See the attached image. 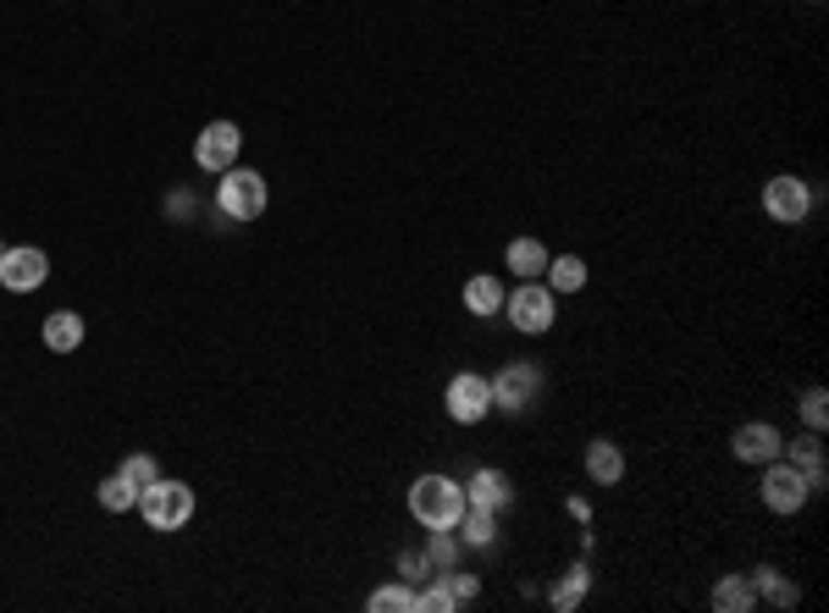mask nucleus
Returning <instances> with one entry per match:
<instances>
[{"instance_id":"obj_1","label":"nucleus","mask_w":829,"mask_h":613,"mask_svg":"<svg viewBox=\"0 0 829 613\" xmlns=\"http://www.w3.org/2000/svg\"><path fill=\"white\" fill-rule=\"evenodd\" d=\"M409 514L426 525V531H443V525H459L465 514V486L454 476H421L409 486Z\"/></svg>"},{"instance_id":"obj_31","label":"nucleus","mask_w":829,"mask_h":613,"mask_svg":"<svg viewBox=\"0 0 829 613\" xmlns=\"http://www.w3.org/2000/svg\"><path fill=\"white\" fill-rule=\"evenodd\" d=\"M166 211H172V216H189V211H194V194H172V200H166Z\"/></svg>"},{"instance_id":"obj_18","label":"nucleus","mask_w":829,"mask_h":613,"mask_svg":"<svg viewBox=\"0 0 829 613\" xmlns=\"http://www.w3.org/2000/svg\"><path fill=\"white\" fill-rule=\"evenodd\" d=\"M548 288L553 293H580L587 288V260H575V254H564V260H548Z\"/></svg>"},{"instance_id":"obj_16","label":"nucleus","mask_w":829,"mask_h":613,"mask_svg":"<svg viewBox=\"0 0 829 613\" xmlns=\"http://www.w3.org/2000/svg\"><path fill=\"white\" fill-rule=\"evenodd\" d=\"M504 260H509V272H515V277H526V283H531V277H542V272H548V260H553V254H548L537 238H515Z\"/></svg>"},{"instance_id":"obj_27","label":"nucleus","mask_w":829,"mask_h":613,"mask_svg":"<svg viewBox=\"0 0 829 613\" xmlns=\"http://www.w3.org/2000/svg\"><path fill=\"white\" fill-rule=\"evenodd\" d=\"M426 558H432L437 569H454V558H459V542H454V525H443V531H432V548H426Z\"/></svg>"},{"instance_id":"obj_24","label":"nucleus","mask_w":829,"mask_h":613,"mask_svg":"<svg viewBox=\"0 0 829 613\" xmlns=\"http://www.w3.org/2000/svg\"><path fill=\"white\" fill-rule=\"evenodd\" d=\"M414 613V591H409V580H393V586H382V591H371V613Z\"/></svg>"},{"instance_id":"obj_4","label":"nucleus","mask_w":829,"mask_h":613,"mask_svg":"<svg viewBox=\"0 0 829 613\" xmlns=\"http://www.w3.org/2000/svg\"><path fill=\"white\" fill-rule=\"evenodd\" d=\"M537 393H542V371H537V365H526V360H515V365H504V371L492 376V409L520 414V409H531V404H537Z\"/></svg>"},{"instance_id":"obj_11","label":"nucleus","mask_w":829,"mask_h":613,"mask_svg":"<svg viewBox=\"0 0 829 613\" xmlns=\"http://www.w3.org/2000/svg\"><path fill=\"white\" fill-rule=\"evenodd\" d=\"M730 448H735V459H741V465H769V459H780V454H785L780 431H774L769 420H753V425H741V431L730 436Z\"/></svg>"},{"instance_id":"obj_10","label":"nucleus","mask_w":829,"mask_h":613,"mask_svg":"<svg viewBox=\"0 0 829 613\" xmlns=\"http://www.w3.org/2000/svg\"><path fill=\"white\" fill-rule=\"evenodd\" d=\"M238 149H243V133H238L232 122H211V128L194 139V160H200L205 171H227V166L238 160Z\"/></svg>"},{"instance_id":"obj_14","label":"nucleus","mask_w":829,"mask_h":613,"mask_svg":"<svg viewBox=\"0 0 829 613\" xmlns=\"http://www.w3.org/2000/svg\"><path fill=\"white\" fill-rule=\"evenodd\" d=\"M587 476H592L598 486H620V476H625V454H620V443L598 436V443L587 448Z\"/></svg>"},{"instance_id":"obj_8","label":"nucleus","mask_w":829,"mask_h":613,"mask_svg":"<svg viewBox=\"0 0 829 613\" xmlns=\"http://www.w3.org/2000/svg\"><path fill=\"white\" fill-rule=\"evenodd\" d=\"M50 277V260H45V249H7L0 254V288H12V293H34L39 283Z\"/></svg>"},{"instance_id":"obj_17","label":"nucleus","mask_w":829,"mask_h":613,"mask_svg":"<svg viewBox=\"0 0 829 613\" xmlns=\"http://www.w3.org/2000/svg\"><path fill=\"white\" fill-rule=\"evenodd\" d=\"M465 310L470 315H497L504 310V283L497 277H470L465 283Z\"/></svg>"},{"instance_id":"obj_13","label":"nucleus","mask_w":829,"mask_h":613,"mask_svg":"<svg viewBox=\"0 0 829 613\" xmlns=\"http://www.w3.org/2000/svg\"><path fill=\"white\" fill-rule=\"evenodd\" d=\"M45 348L50 354H77L83 348V315H72V310L45 315Z\"/></svg>"},{"instance_id":"obj_22","label":"nucleus","mask_w":829,"mask_h":613,"mask_svg":"<svg viewBox=\"0 0 829 613\" xmlns=\"http://www.w3.org/2000/svg\"><path fill=\"white\" fill-rule=\"evenodd\" d=\"M791 465L807 476V486H813V492L824 486V454H818V436H802V443H791Z\"/></svg>"},{"instance_id":"obj_28","label":"nucleus","mask_w":829,"mask_h":613,"mask_svg":"<svg viewBox=\"0 0 829 613\" xmlns=\"http://www.w3.org/2000/svg\"><path fill=\"white\" fill-rule=\"evenodd\" d=\"M437 564L426 553H398V580H432Z\"/></svg>"},{"instance_id":"obj_5","label":"nucleus","mask_w":829,"mask_h":613,"mask_svg":"<svg viewBox=\"0 0 829 613\" xmlns=\"http://www.w3.org/2000/svg\"><path fill=\"white\" fill-rule=\"evenodd\" d=\"M504 310H509V321H515V332H526V337H537V332H548V326H553V288L531 277L526 288H515V293L504 299Z\"/></svg>"},{"instance_id":"obj_23","label":"nucleus","mask_w":829,"mask_h":613,"mask_svg":"<svg viewBox=\"0 0 829 613\" xmlns=\"http://www.w3.org/2000/svg\"><path fill=\"white\" fill-rule=\"evenodd\" d=\"M454 531H465V542H470V548H486V542L497 537V531H492V514H486V508H470V503H465V514H459Z\"/></svg>"},{"instance_id":"obj_32","label":"nucleus","mask_w":829,"mask_h":613,"mask_svg":"<svg viewBox=\"0 0 829 613\" xmlns=\"http://www.w3.org/2000/svg\"><path fill=\"white\" fill-rule=\"evenodd\" d=\"M0 254H7V249H0Z\"/></svg>"},{"instance_id":"obj_7","label":"nucleus","mask_w":829,"mask_h":613,"mask_svg":"<svg viewBox=\"0 0 829 613\" xmlns=\"http://www.w3.org/2000/svg\"><path fill=\"white\" fill-rule=\"evenodd\" d=\"M807 497H813L807 476H802L791 459H785V465H780V459H769V470H764V503H769L774 514H796Z\"/></svg>"},{"instance_id":"obj_9","label":"nucleus","mask_w":829,"mask_h":613,"mask_svg":"<svg viewBox=\"0 0 829 613\" xmlns=\"http://www.w3.org/2000/svg\"><path fill=\"white\" fill-rule=\"evenodd\" d=\"M764 211H769L774 221L796 227V221H807L813 194H807V183H802V178H769V189H764Z\"/></svg>"},{"instance_id":"obj_6","label":"nucleus","mask_w":829,"mask_h":613,"mask_svg":"<svg viewBox=\"0 0 829 613\" xmlns=\"http://www.w3.org/2000/svg\"><path fill=\"white\" fill-rule=\"evenodd\" d=\"M443 409H448L459 425L486 420V409H492V382L476 376V371H459V376L448 382V393H443Z\"/></svg>"},{"instance_id":"obj_26","label":"nucleus","mask_w":829,"mask_h":613,"mask_svg":"<svg viewBox=\"0 0 829 613\" xmlns=\"http://www.w3.org/2000/svg\"><path fill=\"white\" fill-rule=\"evenodd\" d=\"M139 503V492L122 481V476H111V481H100V508H111V514H128Z\"/></svg>"},{"instance_id":"obj_15","label":"nucleus","mask_w":829,"mask_h":613,"mask_svg":"<svg viewBox=\"0 0 829 613\" xmlns=\"http://www.w3.org/2000/svg\"><path fill=\"white\" fill-rule=\"evenodd\" d=\"M713 608H719V613H753V608H758L753 575H724V580L713 586Z\"/></svg>"},{"instance_id":"obj_20","label":"nucleus","mask_w":829,"mask_h":613,"mask_svg":"<svg viewBox=\"0 0 829 613\" xmlns=\"http://www.w3.org/2000/svg\"><path fill=\"white\" fill-rule=\"evenodd\" d=\"M753 591H758L764 602H774V608H796V597H802V591H796V586H791L780 569H769V564L753 575Z\"/></svg>"},{"instance_id":"obj_25","label":"nucleus","mask_w":829,"mask_h":613,"mask_svg":"<svg viewBox=\"0 0 829 613\" xmlns=\"http://www.w3.org/2000/svg\"><path fill=\"white\" fill-rule=\"evenodd\" d=\"M117 476H122V481H128V486H133V492H144V486H149V481H155V476H160V470H155V459H149V454H128V459H122V470H117Z\"/></svg>"},{"instance_id":"obj_3","label":"nucleus","mask_w":829,"mask_h":613,"mask_svg":"<svg viewBox=\"0 0 829 613\" xmlns=\"http://www.w3.org/2000/svg\"><path fill=\"white\" fill-rule=\"evenodd\" d=\"M266 200H272V189H266L261 171H243V166H227V171H221L216 211H221L227 221H255V216L266 211Z\"/></svg>"},{"instance_id":"obj_21","label":"nucleus","mask_w":829,"mask_h":613,"mask_svg":"<svg viewBox=\"0 0 829 613\" xmlns=\"http://www.w3.org/2000/svg\"><path fill=\"white\" fill-rule=\"evenodd\" d=\"M454 608H459V597H454V586H448L443 569L426 580V591H414V613H454Z\"/></svg>"},{"instance_id":"obj_30","label":"nucleus","mask_w":829,"mask_h":613,"mask_svg":"<svg viewBox=\"0 0 829 613\" xmlns=\"http://www.w3.org/2000/svg\"><path fill=\"white\" fill-rule=\"evenodd\" d=\"M443 575H448V586H454L459 608H465V602H476V591H481V580H476V575H465V569H443Z\"/></svg>"},{"instance_id":"obj_2","label":"nucleus","mask_w":829,"mask_h":613,"mask_svg":"<svg viewBox=\"0 0 829 613\" xmlns=\"http://www.w3.org/2000/svg\"><path fill=\"white\" fill-rule=\"evenodd\" d=\"M139 514H144V525H149V531H183V525H189V514H194V486L155 476V481L139 492Z\"/></svg>"},{"instance_id":"obj_29","label":"nucleus","mask_w":829,"mask_h":613,"mask_svg":"<svg viewBox=\"0 0 829 613\" xmlns=\"http://www.w3.org/2000/svg\"><path fill=\"white\" fill-rule=\"evenodd\" d=\"M824 398H829L824 387H813V393L802 398V414H807V425H813V431H824V420H829V404H824Z\"/></svg>"},{"instance_id":"obj_19","label":"nucleus","mask_w":829,"mask_h":613,"mask_svg":"<svg viewBox=\"0 0 829 613\" xmlns=\"http://www.w3.org/2000/svg\"><path fill=\"white\" fill-rule=\"evenodd\" d=\"M587 586H592V569H587V564H575V569H569L558 586H553V597H548V602H553L558 613H569V608H580V602H587Z\"/></svg>"},{"instance_id":"obj_12","label":"nucleus","mask_w":829,"mask_h":613,"mask_svg":"<svg viewBox=\"0 0 829 613\" xmlns=\"http://www.w3.org/2000/svg\"><path fill=\"white\" fill-rule=\"evenodd\" d=\"M465 503H470V508L497 514L504 503H515V486H509V476H504V470H476V476L465 481Z\"/></svg>"}]
</instances>
